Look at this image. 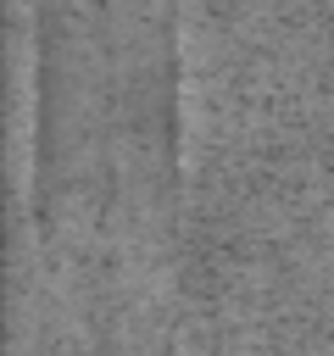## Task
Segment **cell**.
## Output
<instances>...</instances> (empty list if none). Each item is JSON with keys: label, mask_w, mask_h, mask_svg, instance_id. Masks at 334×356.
<instances>
[{"label": "cell", "mask_w": 334, "mask_h": 356, "mask_svg": "<svg viewBox=\"0 0 334 356\" xmlns=\"http://www.w3.org/2000/svg\"><path fill=\"white\" fill-rule=\"evenodd\" d=\"M28 356H178V261L28 256Z\"/></svg>", "instance_id": "cell-1"}]
</instances>
